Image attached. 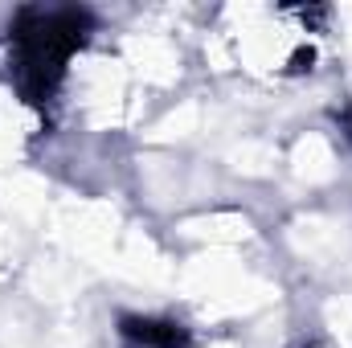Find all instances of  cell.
Returning <instances> with one entry per match:
<instances>
[{"instance_id": "cell-1", "label": "cell", "mask_w": 352, "mask_h": 348, "mask_svg": "<svg viewBox=\"0 0 352 348\" xmlns=\"http://www.w3.org/2000/svg\"><path fill=\"white\" fill-rule=\"evenodd\" d=\"M94 33V17L74 4H25L8 21L4 33V62L12 90L33 107L50 111L58 90L70 74V62L87 50Z\"/></svg>"}, {"instance_id": "cell-2", "label": "cell", "mask_w": 352, "mask_h": 348, "mask_svg": "<svg viewBox=\"0 0 352 348\" xmlns=\"http://www.w3.org/2000/svg\"><path fill=\"white\" fill-rule=\"evenodd\" d=\"M123 340L140 348H188V328L176 320H144V316H123L119 320Z\"/></svg>"}]
</instances>
